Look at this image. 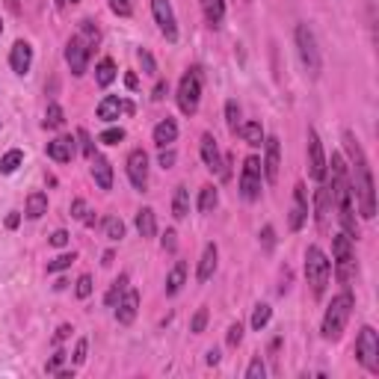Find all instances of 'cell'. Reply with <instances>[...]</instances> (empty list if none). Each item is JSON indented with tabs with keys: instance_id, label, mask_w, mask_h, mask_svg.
I'll return each mask as SVG.
<instances>
[{
	"instance_id": "6da1fadb",
	"label": "cell",
	"mask_w": 379,
	"mask_h": 379,
	"mask_svg": "<svg viewBox=\"0 0 379 379\" xmlns=\"http://www.w3.org/2000/svg\"><path fill=\"white\" fill-rule=\"evenodd\" d=\"M344 148H347V157L353 163V202L358 205V213L365 220H373L376 217V190H373V172L368 166V157L361 152L358 140L350 134H344Z\"/></svg>"
},
{
	"instance_id": "7a4b0ae2",
	"label": "cell",
	"mask_w": 379,
	"mask_h": 379,
	"mask_svg": "<svg viewBox=\"0 0 379 379\" xmlns=\"http://www.w3.org/2000/svg\"><path fill=\"white\" fill-rule=\"evenodd\" d=\"M353 308H356V300H353V293H350V290L338 293L335 300L329 302L326 315H323L320 335H323L326 341H338V338L344 335V329H347V323H350V315H353Z\"/></svg>"
},
{
	"instance_id": "3957f363",
	"label": "cell",
	"mask_w": 379,
	"mask_h": 379,
	"mask_svg": "<svg viewBox=\"0 0 379 379\" xmlns=\"http://www.w3.org/2000/svg\"><path fill=\"white\" fill-rule=\"evenodd\" d=\"M329 276H332V261L326 258V252L320 246H308L305 249V278H308V288H311L315 300H320L326 293Z\"/></svg>"
},
{
	"instance_id": "277c9868",
	"label": "cell",
	"mask_w": 379,
	"mask_h": 379,
	"mask_svg": "<svg viewBox=\"0 0 379 379\" xmlns=\"http://www.w3.org/2000/svg\"><path fill=\"white\" fill-rule=\"evenodd\" d=\"M293 39H296V51H300L302 69L308 72V77H320L323 60H320V47H317V39H315V33H311V27L308 24H296Z\"/></svg>"
},
{
	"instance_id": "5b68a950",
	"label": "cell",
	"mask_w": 379,
	"mask_h": 379,
	"mask_svg": "<svg viewBox=\"0 0 379 379\" xmlns=\"http://www.w3.org/2000/svg\"><path fill=\"white\" fill-rule=\"evenodd\" d=\"M332 267H335V276L341 285H350L353 276H356V246H353V237L350 234H335L332 237Z\"/></svg>"
},
{
	"instance_id": "8992f818",
	"label": "cell",
	"mask_w": 379,
	"mask_h": 379,
	"mask_svg": "<svg viewBox=\"0 0 379 379\" xmlns=\"http://www.w3.org/2000/svg\"><path fill=\"white\" fill-rule=\"evenodd\" d=\"M178 107L184 116H196L202 101V69H190L178 84Z\"/></svg>"
},
{
	"instance_id": "52a82bcc",
	"label": "cell",
	"mask_w": 379,
	"mask_h": 379,
	"mask_svg": "<svg viewBox=\"0 0 379 379\" xmlns=\"http://www.w3.org/2000/svg\"><path fill=\"white\" fill-rule=\"evenodd\" d=\"M356 358L368 373H379V335L373 326H365L356 338Z\"/></svg>"
},
{
	"instance_id": "ba28073f",
	"label": "cell",
	"mask_w": 379,
	"mask_h": 379,
	"mask_svg": "<svg viewBox=\"0 0 379 379\" xmlns=\"http://www.w3.org/2000/svg\"><path fill=\"white\" fill-rule=\"evenodd\" d=\"M261 175H264V169H261V157H246L243 160V169H240V196L246 202H255V199H261Z\"/></svg>"
},
{
	"instance_id": "9c48e42d",
	"label": "cell",
	"mask_w": 379,
	"mask_h": 379,
	"mask_svg": "<svg viewBox=\"0 0 379 379\" xmlns=\"http://www.w3.org/2000/svg\"><path fill=\"white\" fill-rule=\"evenodd\" d=\"M89 57H92V47H89L84 39H80V36H72L69 45H65V62H69V69H72L74 77L86 74V69H89Z\"/></svg>"
},
{
	"instance_id": "30bf717a",
	"label": "cell",
	"mask_w": 379,
	"mask_h": 379,
	"mask_svg": "<svg viewBox=\"0 0 379 379\" xmlns=\"http://www.w3.org/2000/svg\"><path fill=\"white\" fill-rule=\"evenodd\" d=\"M152 15H154L160 33L166 36V42H178V21H175L169 0H152Z\"/></svg>"
},
{
	"instance_id": "8fae6325",
	"label": "cell",
	"mask_w": 379,
	"mask_h": 379,
	"mask_svg": "<svg viewBox=\"0 0 379 379\" xmlns=\"http://www.w3.org/2000/svg\"><path fill=\"white\" fill-rule=\"evenodd\" d=\"M326 154H323V142L317 137V130L311 128L308 130V175L315 178V181H323L326 178Z\"/></svg>"
},
{
	"instance_id": "7c38bea8",
	"label": "cell",
	"mask_w": 379,
	"mask_h": 379,
	"mask_svg": "<svg viewBox=\"0 0 379 379\" xmlns=\"http://www.w3.org/2000/svg\"><path fill=\"white\" fill-rule=\"evenodd\" d=\"M128 178L140 193H145V187H148V154L142 148H134V152L128 154Z\"/></svg>"
},
{
	"instance_id": "4fadbf2b",
	"label": "cell",
	"mask_w": 379,
	"mask_h": 379,
	"mask_svg": "<svg viewBox=\"0 0 379 379\" xmlns=\"http://www.w3.org/2000/svg\"><path fill=\"white\" fill-rule=\"evenodd\" d=\"M264 160H261V169H264V178L270 181V184H276L278 181V166H282V145H278V140L276 137H270V140H264Z\"/></svg>"
},
{
	"instance_id": "5bb4252c",
	"label": "cell",
	"mask_w": 379,
	"mask_h": 379,
	"mask_svg": "<svg viewBox=\"0 0 379 379\" xmlns=\"http://www.w3.org/2000/svg\"><path fill=\"white\" fill-rule=\"evenodd\" d=\"M116 308V320L122 323V326H130L137 320V311H140V290H134V288H128L125 293H122V300L113 305Z\"/></svg>"
},
{
	"instance_id": "9a60e30c",
	"label": "cell",
	"mask_w": 379,
	"mask_h": 379,
	"mask_svg": "<svg viewBox=\"0 0 379 379\" xmlns=\"http://www.w3.org/2000/svg\"><path fill=\"white\" fill-rule=\"evenodd\" d=\"M308 222V199H305V187L296 184L293 187V205H290V217H288V225L290 232H300V228Z\"/></svg>"
},
{
	"instance_id": "2e32d148",
	"label": "cell",
	"mask_w": 379,
	"mask_h": 379,
	"mask_svg": "<svg viewBox=\"0 0 379 379\" xmlns=\"http://www.w3.org/2000/svg\"><path fill=\"white\" fill-rule=\"evenodd\" d=\"M9 65H12V72L15 74H27L30 72V65H33V47L30 42L18 39L12 45V51H9Z\"/></svg>"
},
{
	"instance_id": "e0dca14e",
	"label": "cell",
	"mask_w": 379,
	"mask_h": 379,
	"mask_svg": "<svg viewBox=\"0 0 379 379\" xmlns=\"http://www.w3.org/2000/svg\"><path fill=\"white\" fill-rule=\"evenodd\" d=\"M92 163V178H95V184L101 187V190H113V163L101 154H92L89 157Z\"/></svg>"
},
{
	"instance_id": "ac0fdd59",
	"label": "cell",
	"mask_w": 379,
	"mask_h": 379,
	"mask_svg": "<svg viewBox=\"0 0 379 379\" xmlns=\"http://www.w3.org/2000/svg\"><path fill=\"white\" fill-rule=\"evenodd\" d=\"M202 160L210 172H222V154H220V145L213 140V134H202Z\"/></svg>"
},
{
	"instance_id": "d6986e66",
	"label": "cell",
	"mask_w": 379,
	"mask_h": 379,
	"mask_svg": "<svg viewBox=\"0 0 379 379\" xmlns=\"http://www.w3.org/2000/svg\"><path fill=\"white\" fill-rule=\"evenodd\" d=\"M45 152H47V157L57 160V163H72V157H74V140L72 137H57V140L47 142Z\"/></svg>"
},
{
	"instance_id": "ffe728a7",
	"label": "cell",
	"mask_w": 379,
	"mask_h": 379,
	"mask_svg": "<svg viewBox=\"0 0 379 379\" xmlns=\"http://www.w3.org/2000/svg\"><path fill=\"white\" fill-rule=\"evenodd\" d=\"M95 113H98V119H101V122H116L125 113V101H122V98H116V95H104Z\"/></svg>"
},
{
	"instance_id": "44dd1931",
	"label": "cell",
	"mask_w": 379,
	"mask_h": 379,
	"mask_svg": "<svg viewBox=\"0 0 379 379\" xmlns=\"http://www.w3.org/2000/svg\"><path fill=\"white\" fill-rule=\"evenodd\" d=\"M217 261H220V249H217V243H208V246H205V252H202L199 273H196V278H199V282H208V278L213 276V270H217Z\"/></svg>"
},
{
	"instance_id": "7402d4cb",
	"label": "cell",
	"mask_w": 379,
	"mask_h": 379,
	"mask_svg": "<svg viewBox=\"0 0 379 379\" xmlns=\"http://www.w3.org/2000/svg\"><path fill=\"white\" fill-rule=\"evenodd\" d=\"M175 140H178V125H175V119H163V122L154 125V145H157V148H169Z\"/></svg>"
},
{
	"instance_id": "603a6c76",
	"label": "cell",
	"mask_w": 379,
	"mask_h": 379,
	"mask_svg": "<svg viewBox=\"0 0 379 379\" xmlns=\"http://www.w3.org/2000/svg\"><path fill=\"white\" fill-rule=\"evenodd\" d=\"M315 210H317V225L326 228V220L332 213V193H329V187H320L315 193Z\"/></svg>"
},
{
	"instance_id": "cb8c5ba5",
	"label": "cell",
	"mask_w": 379,
	"mask_h": 379,
	"mask_svg": "<svg viewBox=\"0 0 379 379\" xmlns=\"http://www.w3.org/2000/svg\"><path fill=\"white\" fill-rule=\"evenodd\" d=\"M184 282H187V264L178 261L175 267L169 270V276H166V296H175L181 288H184Z\"/></svg>"
},
{
	"instance_id": "d4e9b609",
	"label": "cell",
	"mask_w": 379,
	"mask_h": 379,
	"mask_svg": "<svg viewBox=\"0 0 379 379\" xmlns=\"http://www.w3.org/2000/svg\"><path fill=\"white\" fill-rule=\"evenodd\" d=\"M137 232H140V237H154L157 234V220H154L152 208L137 210Z\"/></svg>"
},
{
	"instance_id": "484cf974",
	"label": "cell",
	"mask_w": 379,
	"mask_h": 379,
	"mask_svg": "<svg viewBox=\"0 0 379 379\" xmlns=\"http://www.w3.org/2000/svg\"><path fill=\"white\" fill-rule=\"evenodd\" d=\"M237 134L243 137V142L246 145H252V148H258V145H264V128H261V122H246V125H240L237 128Z\"/></svg>"
},
{
	"instance_id": "4316f807",
	"label": "cell",
	"mask_w": 379,
	"mask_h": 379,
	"mask_svg": "<svg viewBox=\"0 0 379 379\" xmlns=\"http://www.w3.org/2000/svg\"><path fill=\"white\" fill-rule=\"evenodd\" d=\"M202 12L210 27H220L225 18V0H202Z\"/></svg>"
},
{
	"instance_id": "83f0119b",
	"label": "cell",
	"mask_w": 379,
	"mask_h": 379,
	"mask_svg": "<svg viewBox=\"0 0 379 379\" xmlns=\"http://www.w3.org/2000/svg\"><path fill=\"white\" fill-rule=\"evenodd\" d=\"M113 80H116V62H113L110 57H104L101 62L95 65V84L98 86H110Z\"/></svg>"
},
{
	"instance_id": "f1b7e54d",
	"label": "cell",
	"mask_w": 379,
	"mask_h": 379,
	"mask_svg": "<svg viewBox=\"0 0 379 379\" xmlns=\"http://www.w3.org/2000/svg\"><path fill=\"white\" fill-rule=\"evenodd\" d=\"M24 213H27L30 220L45 217V213H47V196H45V193H30V196H27V208H24Z\"/></svg>"
},
{
	"instance_id": "f546056e",
	"label": "cell",
	"mask_w": 379,
	"mask_h": 379,
	"mask_svg": "<svg viewBox=\"0 0 379 379\" xmlns=\"http://www.w3.org/2000/svg\"><path fill=\"white\" fill-rule=\"evenodd\" d=\"M190 213V190L187 187H178L175 190V199H172V217L175 220H184Z\"/></svg>"
},
{
	"instance_id": "4dcf8cb0",
	"label": "cell",
	"mask_w": 379,
	"mask_h": 379,
	"mask_svg": "<svg viewBox=\"0 0 379 379\" xmlns=\"http://www.w3.org/2000/svg\"><path fill=\"white\" fill-rule=\"evenodd\" d=\"M217 202H220L217 187H213V184L202 187V193H199V210H202V213H210L213 208H217Z\"/></svg>"
},
{
	"instance_id": "1f68e13d",
	"label": "cell",
	"mask_w": 379,
	"mask_h": 379,
	"mask_svg": "<svg viewBox=\"0 0 379 379\" xmlns=\"http://www.w3.org/2000/svg\"><path fill=\"white\" fill-rule=\"evenodd\" d=\"M21 163H24V154L18 152V148H12V152H6L4 157H0V172H4V175H12L15 169L21 166Z\"/></svg>"
},
{
	"instance_id": "d6a6232c",
	"label": "cell",
	"mask_w": 379,
	"mask_h": 379,
	"mask_svg": "<svg viewBox=\"0 0 379 379\" xmlns=\"http://www.w3.org/2000/svg\"><path fill=\"white\" fill-rule=\"evenodd\" d=\"M65 125V113H62V107L54 101V104H47V113H45V128H51V130H57V128H62Z\"/></svg>"
},
{
	"instance_id": "836d02e7",
	"label": "cell",
	"mask_w": 379,
	"mask_h": 379,
	"mask_svg": "<svg viewBox=\"0 0 379 379\" xmlns=\"http://www.w3.org/2000/svg\"><path fill=\"white\" fill-rule=\"evenodd\" d=\"M125 290H128V276L122 273V276L116 278V282H113V288L107 290V296H104V302H107V305L113 308V305H116V302L122 300V293H125Z\"/></svg>"
},
{
	"instance_id": "e575fe53",
	"label": "cell",
	"mask_w": 379,
	"mask_h": 379,
	"mask_svg": "<svg viewBox=\"0 0 379 379\" xmlns=\"http://www.w3.org/2000/svg\"><path fill=\"white\" fill-rule=\"evenodd\" d=\"M104 234H107L113 243H119V240L125 237V222H122L119 217H107V220H104Z\"/></svg>"
},
{
	"instance_id": "d590c367",
	"label": "cell",
	"mask_w": 379,
	"mask_h": 379,
	"mask_svg": "<svg viewBox=\"0 0 379 379\" xmlns=\"http://www.w3.org/2000/svg\"><path fill=\"white\" fill-rule=\"evenodd\" d=\"M225 125H228V130H232V134H237V128L243 125V122H240V107H237V101H225Z\"/></svg>"
},
{
	"instance_id": "8d00e7d4",
	"label": "cell",
	"mask_w": 379,
	"mask_h": 379,
	"mask_svg": "<svg viewBox=\"0 0 379 379\" xmlns=\"http://www.w3.org/2000/svg\"><path fill=\"white\" fill-rule=\"evenodd\" d=\"M270 317H273L270 305H255V311H252V329H255V332H261V329L270 323Z\"/></svg>"
},
{
	"instance_id": "74e56055",
	"label": "cell",
	"mask_w": 379,
	"mask_h": 379,
	"mask_svg": "<svg viewBox=\"0 0 379 379\" xmlns=\"http://www.w3.org/2000/svg\"><path fill=\"white\" fill-rule=\"evenodd\" d=\"M74 261H77V255H74V252H62V255H57L54 261H47V273H60V270H69Z\"/></svg>"
},
{
	"instance_id": "f35d334b",
	"label": "cell",
	"mask_w": 379,
	"mask_h": 379,
	"mask_svg": "<svg viewBox=\"0 0 379 379\" xmlns=\"http://www.w3.org/2000/svg\"><path fill=\"white\" fill-rule=\"evenodd\" d=\"M80 39H84L89 47H95L98 45V39H101V33H98V27L92 24V21H80V33H77Z\"/></svg>"
},
{
	"instance_id": "ab89813d",
	"label": "cell",
	"mask_w": 379,
	"mask_h": 379,
	"mask_svg": "<svg viewBox=\"0 0 379 379\" xmlns=\"http://www.w3.org/2000/svg\"><path fill=\"white\" fill-rule=\"evenodd\" d=\"M125 140V128H107L101 137H98V142H104V145H119Z\"/></svg>"
},
{
	"instance_id": "60d3db41",
	"label": "cell",
	"mask_w": 379,
	"mask_h": 379,
	"mask_svg": "<svg viewBox=\"0 0 379 379\" xmlns=\"http://www.w3.org/2000/svg\"><path fill=\"white\" fill-rule=\"evenodd\" d=\"M137 57H140V65H142V74H157V62H154L152 54L145 51V47H140Z\"/></svg>"
},
{
	"instance_id": "b9f144b4",
	"label": "cell",
	"mask_w": 379,
	"mask_h": 379,
	"mask_svg": "<svg viewBox=\"0 0 379 379\" xmlns=\"http://www.w3.org/2000/svg\"><path fill=\"white\" fill-rule=\"evenodd\" d=\"M110 9L119 15V18H128L134 15V0H110Z\"/></svg>"
},
{
	"instance_id": "7bdbcfd3",
	"label": "cell",
	"mask_w": 379,
	"mask_h": 379,
	"mask_svg": "<svg viewBox=\"0 0 379 379\" xmlns=\"http://www.w3.org/2000/svg\"><path fill=\"white\" fill-rule=\"evenodd\" d=\"M205 326H208V308H199L193 315V320H190V332L199 335V332H205Z\"/></svg>"
},
{
	"instance_id": "ee69618b",
	"label": "cell",
	"mask_w": 379,
	"mask_h": 379,
	"mask_svg": "<svg viewBox=\"0 0 379 379\" xmlns=\"http://www.w3.org/2000/svg\"><path fill=\"white\" fill-rule=\"evenodd\" d=\"M264 373H267V368H264L261 356H255V358L249 361V368H246V379H264Z\"/></svg>"
},
{
	"instance_id": "f6af8a7d",
	"label": "cell",
	"mask_w": 379,
	"mask_h": 379,
	"mask_svg": "<svg viewBox=\"0 0 379 379\" xmlns=\"http://www.w3.org/2000/svg\"><path fill=\"white\" fill-rule=\"evenodd\" d=\"M74 293H77V300H86V296L92 293V276H80Z\"/></svg>"
},
{
	"instance_id": "bcb514c9",
	"label": "cell",
	"mask_w": 379,
	"mask_h": 379,
	"mask_svg": "<svg viewBox=\"0 0 379 379\" xmlns=\"http://www.w3.org/2000/svg\"><path fill=\"white\" fill-rule=\"evenodd\" d=\"M86 350H89V341H86V338H80V341H77V347H74V356H72V361H74L77 368L86 361Z\"/></svg>"
},
{
	"instance_id": "7dc6e473",
	"label": "cell",
	"mask_w": 379,
	"mask_h": 379,
	"mask_svg": "<svg viewBox=\"0 0 379 379\" xmlns=\"http://www.w3.org/2000/svg\"><path fill=\"white\" fill-rule=\"evenodd\" d=\"M225 341H228V347H237V344L243 341V326H240V323H232V326H228Z\"/></svg>"
},
{
	"instance_id": "c3c4849f",
	"label": "cell",
	"mask_w": 379,
	"mask_h": 379,
	"mask_svg": "<svg viewBox=\"0 0 379 379\" xmlns=\"http://www.w3.org/2000/svg\"><path fill=\"white\" fill-rule=\"evenodd\" d=\"M77 140H80V148H84V154H86V157H92V154H95V142L89 140V134H86L84 128L77 130Z\"/></svg>"
},
{
	"instance_id": "681fc988",
	"label": "cell",
	"mask_w": 379,
	"mask_h": 379,
	"mask_svg": "<svg viewBox=\"0 0 379 379\" xmlns=\"http://www.w3.org/2000/svg\"><path fill=\"white\" fill-rule=\"evenodd\" d=\"M72 217L84 222V217H86V202H84V199H74V202H72Z\"/></svg>"
},
{
	"instance_id": "f907efd6",
	"label": "cell",
	"mask_w": 379,
	"mask_h": 379,
	"mask_svg": "<svg viewBox=\"0 0 379 379\" xmlns=\"http://www.w3.org/2000/svg\"><path fill=\"white\" fill-rule=\"evenodd\" d=\"M175 237H178V234L172 232V228H169L166 234H163V240H160V243H163V249H166V252H175V249H178V240H175Z\"/></svg>"
},
{
	"instance_id": "816d5d0a",
	"label": "cell",
	"mask_w": 379,
	"mask_h": 379,
	"mask_svg": "<svg viewBox=\"0 0 379 379\" xmlns=\"http://www.w3.org/2000/svg\"><path fill=\"white\" fill-rule=\"evenodd\" d=\"M261 240H264V249H273V246H276V232H273V225L264 228V232H261Z\"/></svg>"
},
{
	"instance_id": "f5cc1de1",
	"label": "cell",
	"mask_w": 379,
	"mask_h": 379,
	"mask_svg": "<svg viewBox=\"0 0 379 379\" xmlns=\"http://www.w3.org/2000/svg\"><path fill=\"white\" fill-rule=\"evenodd\" d=\"M62 361H65V353H62V350H57V353L51 356V361H47V373H57Z\"/></svg>"
},
{
	"instance_id": "db71d44e",
	"label": "cell",
	"mask_w": 379,
	"mask_h": 379,
	"mask_svg": "<svg viewBox=\"0 0 379 379\" xmlns=\"http://www.w3.org/2000/svg\"><path fill=\"white\" fill-rule=\"evenodd\" d=\"M172 163H175V152H172V148H160V166L169 169Z\"/></svg>"
},
{
	"instance_id": "11a10c76",
	"label": "cell",
	"mask_w": 379,
	"mask_h": 379,
	"mask_svg": "<svg viewBox=\"0 0 379 379\" xmlns=\"http://www.w3.org/2000/svg\"><path fill=\"white\" fill-rule=\"evenodd\" d=\"M65 243H69V232H62V228H60V232L51 234V246H57V249H62Z\"/></svg>"
},
{
	"instance_id": "9f6ffc18",
	"label": "cell",
	"mask_w": 379,
	"mask_h": 379,
	"mask_svg": "<svg viewBox=\"0 0 379 379\" xmlns=\"http://www.w3.org/2000/svg\"><path fill=\"white\" fill-rule=\"evenodd\" d=\"M166 89H169V86L160 80V84L154 86V92H152V98H154V101H163V98H166Z\"/></svg>"
},
{
	"instance_id": "6f0895ef",
	"label": "cell",
	"mask_w": 379,
	"mask_h": 379,
	"mask_svg": "<svg viewBox=\"0 0 379 379\" xmlns=\"http://www.w3.org/2000/svg\"><path fill=\"white\" fill-rule=\"evenodd\" d=\"M72 332H74V329H72L69 323H65V326H60V329H57V341H65V338H69Z\"/></svg>"
},
{
	"instance_id": "680465c9",
	"label": "cell",
	"mask_w": 379,
	"mask_h": 379,
	"mask_svg": "<svg viewBox=\"0 0 379 379\" xmlns=\"http://www.w3.org/2000/svg\"><path fill=\"white\" fill-rule=\"evenodd\" d=\"M125 86H128V89H137V86H140L137 74H125Z\"/></svg>"
},
{
	"instance_id": "91938a15",
	"label": "cell",
	"mask_w": 379,
	"mask_h": 379,
	"mask_svg": "<svg viewBox=\"0 0 379 379\" xmlns=\"http://www.w3.org/2000/svg\"><path fill=\"white\" fill-rule=\"evenodd\" d=\"M18 222H21L18 213H9V217H6V228H18Z\"/></svg>"
},
{
	"instance_id": "94428289",
	"label": "cell",
	"mask_w": 379,
	"mask_h": 379,
	"mask_svg": "<svg viewBox=\"0 0 379 379\" xmlns=\"http://www.w3.org/2000/svg\"><path fill=\"white\" fill-rule=\"evenodd\" d=\"M208 365H220V350H208Z\"/></svg>"
},
{
	"instance_id": "6125c7cd",
	"label": "cell",
	"mask_w": 379,
	"mask_h": 379,
	"mask_svg": "<svg viewBox=\"0 0 379 379\" xmlns=\"http://www.w3.org/2000/svg\"><path fill=\"white\" fill-rule=\"evenodd\" d=\"M101 264H104V267H110V264H113V252H104V261Z\"/></svg>"
},
{
	"instance_id": "be15d7a7",
	"label": "cell",
	"mask_w": 379,
	"mask_h": 379,
	"mask_svg": "<svg viewBox=\"0 0 379 379\" xmlns=\"http://www.w3.org/2000/svg\"><path fill=\"white\" fill-rule=\"evenodd\" d=\"M0 36H4V21H0Z\"/></svg>"
},
{
	"instance_id": "e7e4bbea",
	"label": "cell",
	"mask_w": 379,
	"mask_h": 379,
	"mask_svg": "<svg viewBox=\"0 0 379 379\" xmlns=\"http://www.w3.org/2000/svg\"><path fill=\"white\" fill-rule=\"evenodd\" d=\"M69 4H80V0H69Z\"/></svg>"
}]
</instances>
